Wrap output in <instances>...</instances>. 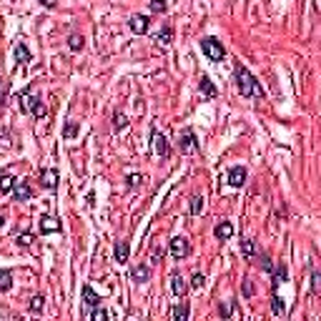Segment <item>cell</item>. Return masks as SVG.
<instances>
[{"mask_svg": "<svg viewBox=\"0 0 321 321\" xmlns=\"http://www.w3.org/2000/svg\"><path fill=\"white\" fill-rule=\"evenodd\" d=\"M234 78H236V88H239V93H241L244 98H256V101H261V98L266 96V90L261 88V83H258L244 65H236Z\"/></svg>", "mask_w": 321, "mask_h": 321, "instance_id": "1", "label": "cell"}, {"mask_svg": "<svg viewBox=\"0 0 321 321\" xmlns=\"http://www.w3.org/2000/svg\"><path fill=\"white\" fill-rule=\"evenodd\" d=\"M20 113H30L33 118H45V106L40 103V98L35 96V85L30 83L23 93H20Z\"/></svg>", "mask_w": 321, "mask_h": 321, "instance_id": "2", "label": "cell"}, {"mask_svg": "<svg viewBox=\"0 0 321 321\" xmlns=\"http://www.w3.org/2000/svg\"><path fill=\"white\" fill-rule=\"evenodd\" d=\"M201 51H203V56H206L208 61H213V63L223 61V56H226L221 40H216V38H203V40H201Z\"/></svg>", "mask_w": 321, "mask_h": 321, "instance_id": "3", "label": "cell"}, {"mask_svg": "<svg viewBox=\"0 0 321 321\" xmlns=\"http://www.w3.org/2000/svg\"><path fill=\"white\" fill-rule=\"evenodd\" d=\"M189 254H191V244H189V239H184V236L171 239V256L176 258V261L186 258Z\"/></svg>", "mask_w": 321, "mask_h": 321, "instance_id": "4", "label": "cell"}, {"mask_svg": "<svg viewBox=\"0 0 321 321\" xmlns=\"http://www.w3.org/2000/svg\"><path fill=\"white\" fill-rule=\"evenodd\" d=\"M178 148H181V153H191V151L198 148V141H196L193 128H184V130H181V135H178Z\"/></svg>", "mask_w": 321, "mask_h": 321, "instance_id": "5", "label": "cell"}, {"mask_svg": "<svg viewBox=\"0 0 321 321\" xmlns=\"http://www.w3.org/2000/svg\"><path fill=\"white\" fill-rule=\"evenodd\" d=\"M151 138H153V151L161 156V158H168V153H171V148H168V141H166V135L161 133L158 128L151 130Z\"/></svg>", "mask_w": 321, "mask_h": 321, "instance_id": "6", "label": "cell"}, {"mask_svg": "<svg viewBox=\"0 0 321 321\" xmlns=\"http://www.w3.org/2000/svg\"><path fill=\"white\" fill-rule=\"evenodd\" d=\"M128 28L135 33V35H143V33H148V28H151V18H148V15H130Z\"/></svg>", "mask_w": 321, "mask_h": 321, "instance_id": "7", "label": "cell"}, {"mask_svg": "<svg viewBox=\"0 0 321 321\" xmlns=\"http://www.w3.org/2000/svg\"><path fill=\"white\" fill-rule=\"evenodd\" d=\"M58 181H61V173H58L56 168H43V171H40V186H43V189L53 191V189L58 186Z\"/></svg>", "mask_w": 321, "mask_h": 321, "instance_id": "8", "label": "cell"}, {"mask_svg": "<svg viewBox=\"0 0 321 321\" xmlns=\"http://www.w3.org/2000/svg\"><path fill=\"white\" fill-rule=\"evenodd\" d=\"M151 266L148 263H138V266H133L130 268V279L135 281V284H146V281H151Z\"/></svg>", "mask_w": 321, "mask_h": 321, "instance_id": "9", "label": "cell"}, {"mask_svg": "<svg viewBox=\"0 0 321 321\" xmlns=\"http://www.w3.org/2000/svg\"><path fill=\"white\" fill-rule=\"evenodd\" d=\"M228 184H231L234 189H241V186L246 184V168H244V166H234V168L228 171Z\"/></svg>", "mask_w": 321, "mask_h": 321, "instance_id": "10", "label": "cell"}, {"mask_svg": "<svg viewBox=\"0 0 321 321\" xmlns=\"http://www.w3.org/2000/svg\"><path fill=\"white\" fill-rule=\"evenodd\" d=\"M171 291H173L178 299H181V296L189 291V284H186V279H184L178 271H173V273H171Z\"/></svg>", "mask_w": 321, "mask_h": 321, "instance_id": "11", "label": "cell"}, {"mask_svg": "<svg viewBox=\"0 0 321 321\" xmlns=\"http://www.w3.org/2000/svg\"><path fill=\"white\" fill-rule=\"evenodd\" d=\"M40 231L43 234H58L61 231V221L53 216H40Z\"/></svg>", "mask_w": 321, "mask_h": 321, "instance_id": "12", "label": "cell"}, {"mask_svg": "<svg viewBox=\"0 0 321 321\" xmlns=\"http://www.w3.org/2000/svg\"><path fill=\"white\" fill-rule=\"evenodd\" d=\"M213 236H216L218 241H228V239L234 236V226H231V221H221V223L213 228Z\"/></svg>", "mask_w": 321, "mask_h": 321, "instance_id": "13", "label": "cell"}, {"mask_svg": "<svg viewBox=\"0 0 321 321\" xmlns=\"http://www.w3.org/2000/svg\"><path fill=\"white\" fill-rule=\"evenodd\" d=\"M171 319L173 321H186L189 319V304L186 301H178L171 306Z\"/></svg>", "mask_w": 321, "mask_h": 321, "instance_id": "14", "label": "cell"}, {"mask_svg": "<svg viewBox=\"0 0 321 321\" xmlns=\"http://www.w3.org/2000/svg\"><path fill=\"white\" fill-rule=\"evenodd\" d=\"M15 184H18V178L13 176V173H0V193H10L15 189Z\"/></svg>", "mask_w": 321, "mask_h": 321, "instance_id": "15", "label": "cell"}, {"mask_svg": "<svg viewBox=\"0 0 321 321\" xmlns=\"http://www.w3.org/2000/svg\"><path fill=\"white\" fill-rule=\"evenodd\" d=\"M271 273H273V281H271V284H273V289H276L279 284H284V281L289 279V268H286L284 263H279V266H273V268H271Z\"/></svg>", "mask_w": 321, "mask_h": 321, "instance_id": "16", "label": "cell"}, {"mask_svg": "<svg viewBox=\"0 0 321 321\" xmlns=\"http://www.w3.org/2000/svg\"><path fill=\"white\" fill-rule=\"evenodd\" d=\"M83 301H85L88 306H101V296L93 291V286H90V284H85V286H83Z\"/></svg>", "mask_w": 321, "mask_h": 321, "instance_id": "17", "label": "cell"}, {"mask_svg": "<svg viewBox=\"0 0 321 321\" xmlns=\"http://www.w3.org/2000/svg\"><path fill=\"white\" fill-rule=\"evenodd\" d=\"M30 196H33V189L25 181H18L15 184V201H30Z\"/></svg>", "mask_w": 321, "mask_h": 321, "instance_id": "18", "label": "cell"}, {"mask_svg": "<svg viewBox=\"0 0 321 321\" xmlns=\"http://www.w3.org/2000/svg\"><path fill=\"white\" fill-rule=\"evenodd\" d=\"M128 254H130L128 241H118V244H116V249H113V256H116V261H118V263H126V261H128Z\"/></svg>", "mask_w": 321, "mask_h": 321, "instance_id": "19", "label": "cell"}, {"mask_svg": "<svg viewBox=\"0 0 321 321\" xmlns=\"http://www.w3.org/2000/svg\"><path fill=\"white\" fill-rule=\"evenodd\" d=\"M218 311H221V316H223V319H231V316H241V309H239V304H236V301H226V304H223Z\"/></svg>", "mask_w": 321, "mask_h": 321, "instance_id": "20", "label": "cell"}, {"mask_svg": "<svg viewBox=\"0 0 321 321\" xmlns=\"http://www.w3.org/2000/svg\"><path fill=\"white\" fill-rule=\"evenodd\" d=\"M15 58H18V63H20V65L30 63V51H28V45H25V43H18V45H15Z\"/></svg>", "mask_w": 321, "mask_h": 321, "instance_id": "21", "label": "cell"}, {"mask_svg": "<svg viewBox=\"0 0 321 321\" xmlns=\"http://www.w3.org/2000/svg\"><path fill=\"white\" fill-rule=\"evenodd\" d=\"M171 40H173V28H171V25H163L161 33L156 35V43H158V45H168Z\"/></svg>", "mask_w": 321, "mask_h": 321, "instance_id": "22", "label": "cell"}, {"mask_svg": "<svg viewBox=\"0 0 321 321\" xmlns=\"http://www.w3.org/2000/svg\"><path fill=\"white\" fill-rule=\"evenodd\" d=\"M201 93H203L206 98H216V96H218V90H216V85H213V83H211V80H208L206 75L201 78Z\"/></svg>", "mask_w": 321, "mask_h": 321, "instance_id": "23", "label": "cell"}, {"mask_svg": "<svg viewBox=\"0 0 321 321\" xmlns=\"http://www.w3.org/2000/svg\"><path fill=\"white\" fill-rule=\"evenodd\" d=\"M83 45H85V38L83 35H78V33H73V35H68V48L70 51H83Z\"/></svg>", "mask_w": 321, "mask_h": 321, "instance_id": "24", "label": "cell"}, {"mask_svg": "<svg viewBox=\"0 0 321 321\" xmlns=\"http://www.w3.org/2000/svg\"><path fill=\"white\" fill-rule=\"evenodd\" d=\"M78 133H80V123H75V121H68V123H65V128H63L65 141H73Z\"/></svg>", "mask_w": 321, "mask_h": 321, "instance_id": "25", "label": "cell"}, {"mask_svg": "<svg viewBox=\"0 0 321 321\" xmlns=\"http://www.w3.org/2000/svg\"><path fill=\"white\" fill-rule=\"evenodd\" d=\"M13 289V273L10 271H0V294Z\"/></svg>", "mask_w": 321, "mask_h": 321, "instance_id": "26", "label": "cell"}, {"mask_svg": "<svg viewBox=\"0 0 321 321\" xmlns=\"http://www.w3.org/2000/svg\"><path fill=\"white\" fill-rule=\"evenodd\" d=\"M33 241H35L33 231H23V234H18V239H15V244H18V246H23V249H28Z\"/></svg>", "mask_w": 321, "mask_h": 321, "instance_id": "27", "label": "cell"}, {"mask_svg": "<svg viewBox=\"0 0 321 321\" xmlns=\"http://www.w3.org/2000/svg\"><path fill=\"white\" fill-rule=\"evenodd\" d=\"M43 306H45V296H40V294H38V296H33V299H30V306H28V309H30V314H40V311H43Z\"/></svg>", "mask_w": 321, "mask_h": 321, "instance_id": "28", "label": "cell"}, {"mask_svg": "<svg viewBox=\"0 0 321 321\" xmlns=\"http://www.w3.org/2000/svg\"><path fill=\"white\" fill-rule=\"evenodd\" d=\"M113 314L111 311H106V309H98V306H93V311L88 314V319L90 321H103V319H111Z\"/></svg>", "mask_w": 321, "mask_h": 321, "instance_id": "29", "label": "cell"}, {"mask_svg": "<svg viewBox=\"0 0 321 321\" xmlns=\"http://www.w3.org/2000/svg\"><path fill=\"white\" fill-rule=\"evenodd\" d=\"M241 254H244V256H254V254H256L254 239H244V241H241Z\"/></svg>", "mask_w": 321, "mask_h": 321, "instance_id": "30", "label": "cell"}, {"mask_svg": "<svg viewBox=\"0 0 321 321\" xmlns=\"http://www.w3.org/2000/svg\"><path fill=\"white\" fill-rule=\"evenodd\" d=\"M271 309H273V314H276V316H281V314L286 311V304H284V299H279V296L273 294V296H271Z\"/></svg>", "mask_w": 321, "mask_h": 321, "instance_id": "31", "label": "cell"}, {"mask_svg": "<svg viewBox=\"0 0 321 321\" xmlns=\"http://www.w3.org/2000/svg\"><path fill=\"white\" fill-rule=\"evenodd\" d=\"M113 128H116V130H123V128H128V118H126L123 113H118V111L113 113Z\"/></svg>", "mask_w": 321, "mask_h": 321, "instance_id": "32", "label": "cell"}, {"mask_svg": "<svg viewBox=\"0 0 321 321\" xmlns=\"http://www.w3.org/2000/svg\"><path fill=\"white\" fill-rule=\"evenodd\" d=\"M189 211H191L193 216H198V213L203 211V198H201V196H193L191 203H189Z\"/></svg>", "mask_w": 321, "mask_h": 321, "instance_id": "33", "label": "cell"}, {"mask_svg": "<svg viewBox=\"0 0 321 321\" xmlns=\"http://www.w3.org/2000/svg\"><path fill=\"white\" fill-rule=\"evenodd\" d=\"M8 90H10V80L0 78V108H3V106H5V101H8Z\"/></svg>", "mask_w": 321, "mask_h": 321, "instance_id": "34", "label": "cell"}, {"mask_svg": "<svg viewBox=\"0 0 321 321\" xmlns=\"http://www.w3.org/2000/svg\"><path fill=\"white\" fill-rule=\"evenodd\" d=\"M148 8H151V13H166V0H148Z\"/></svg>", "mask_w": 321, "mask_h": 321, "instance_id": "35", "label": "cell"}, {"mask_svg": "<svg viewBox=\"0 0 321 321\" xmlns=\"http://www.w3.org/2000/svg\"><path fill=\"white\" fill-rule=\"evenodd\" d=\"M319 291H321V273L314 271V273H311V294L319 296Z\"/></svg>", "mask_w": 321, "mask_h": 321, "instance_id": "36", "label": "cell"}, {"mask_svg": "<svg viewBox=\"0 0 321 321\" xmlns=\"http://www.w3.org/2000/svg\"><path fill=\"white\" fill-rule=\"evenodd\" d=\"M126 181H128V189H138V186L146 181V176H141V173H130Z\"/></svg>", "mask_w": 321, "mask_h": 321, "instance_id": "37", "label": "cell"}, {"mask_svg": "<svg viewBox=\"0 0 321 321\" xmlns=\"http://www.w3.org/2000/svg\"><path fill=\"white\" fill-rule=\"evenodd\" d=\"M258 266H261L263 271H271V268H273V263H271V258L266 256V254H261V256H258Z\"/></svg>", "mask_w": 321, "mask_h": 321, "instance_id": "38", "label": "cell"}, {"mask_svg": "<svg viewBox=\"0 0 321 321\" xmlns=\"http://www.w3.org/2000/svg\"><path fill=\"white\" fill-rule=\"evenodd\" d=\"M206 284V276L203 273H193V279H191V289H201Z\"/></svg>", "mask_w": 321, "mask_h": 321, "instance_id": "39", "label": "cell"}, {"mask_svg": "<svg viewBox=\"0 0 321 321\" xmlns=\"http://www.w3.org/2000/svg\"><path fill=\"white\" fill-rule=\"evenodd\" d=\"M161 258H163V249H161V246H153V254H151V261H153V263H158Z\"/></svg>", "mask_w": 321, "mask_h": 321, "instance_id": "40", "label": "cell"}, {"mask_svg": "<svg viewBox=\"0 0 321 321\" xmlns=\"http://www.w3.org/2000/svg\"><path fill=\"white\" fill-rule=\"evenodd\" d=\"M244 294H246V296H251V294H254V284H251V281H246V284H244Z\"/></svg>", "mask_w": 321, "mask_h": 321, "instance_id": "41", "label": "cell"}, {"mask_svg": "<svg viewBox=\"0 0 321 321\" xmlns=\"http://www.w3.org/2000/svg\"><path fill=\"white\" fill-rule=\"evenodd\" d=\"M38 3H40L43 8H56V3H58V0H38Z\"/></svg>", "mask_w": 321, "mask_h": 321, "instance_id": "42", "label": "cell"}, {"mask_svg": "<svg viewBox=\"0 0 321 321\" xmlns=\"http://www.w3.org/2000/svg\"><path fill=\"white\" fill-rule=\"evenodd\" d=\"M5 226V213H0V228Z\"/></svg>", "mask_w": 321, "mask_h": 321, "instance_id": "43", "label": "cell"}]
</instances>
